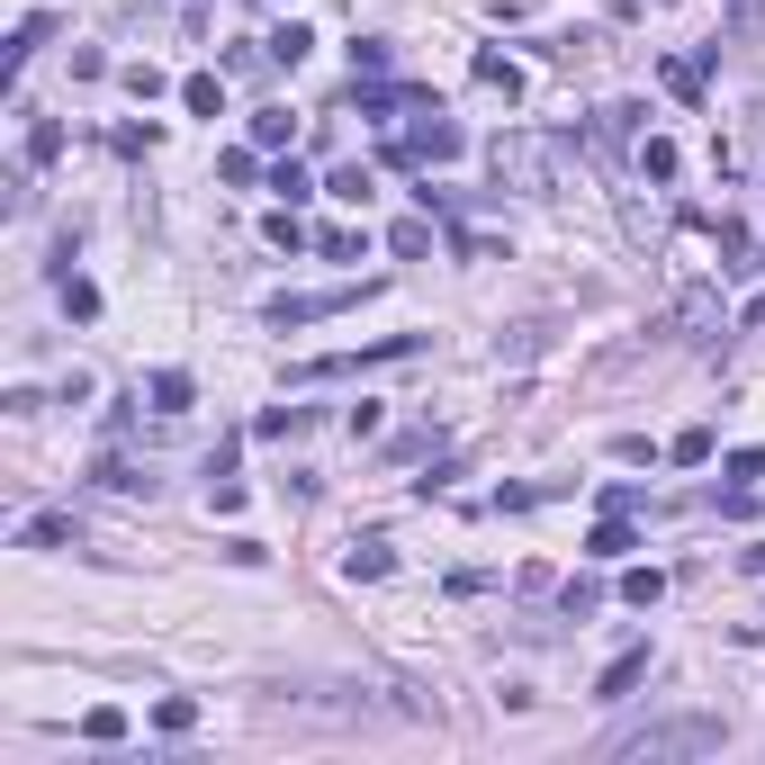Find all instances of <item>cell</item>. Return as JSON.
<instances>
[{"mask_svg":"<svg viewBox=\"0 0 765 765\" xmlns=\"http://www.w3.org/2000/svg\"><path fill=\"white\" fill-rule=\"evenodd\" d=\"M316 252H324V261H361V235H342V226H324V235H316Z\"/></svg>","mask_w":765,"mask_h":765,"instance_id":"cell-20","label":"cell"},{"mask_svg":"<svg viewBox=\"0 0 765 765\" xmlns=\"http://www.w3.org/2000/svg\"><path fill=\"white\" fill-rule=\"evenodd\" d=\"M387 568H396V559H387V540H361L352 559H342V577H352V586H361V577H387Z\"/></svg>","mask_w":765,"mask_h":765,"instance_id":"cell-10","label":"cell"},{"mask_svg":"<svg viewBox=\"0 0 765 765\" xmlns=\"http://www.w3.org/2000/svg\"><path fill=\"white\" fill-rule=\"evenodd\" d=\"M747 324H765V298H747Z\"/></svg>","mask_w":765,"mask_h":765,"instance_id":"cell-24","label":"cell"},{"mask_svg":"<svg viewBox=\"0 0 765 765\" xmlns=\"http://www.w3.org/2000/svg\"><path fill=\"white\" fill-rule=\"evenodd\" d=\"M459 145H468V135H459L451 117H433V126H414V135H405V163H451Z\"/></svg>","mask_w":765,"mask_h":765,"instance_id":"cell-4","label":"cell"},{"mask_svg":"<svg viewBox=\"0 0 765 765\" xmlns=\"http://www.w3.org/2000/svg\"><path fill=\"white\" fill-rule=\"evenodd\" d=\"M361 289H370V280H361ZM361 289H352V280H342V289H289V298H270L261 316L280 324V333H289V324H324V316H342V307H352Z\"/></svg>","mask_w":765,"mask_h":765,"instance_id":"cell-2","label":"cell"},{"mask_svg":"<svg viewBox=\"0 0 765 765\" xmlns=\"http://www.w3.org/2000/svg\"><path fill=\"white\" fill-rule=\"evenodd\" d=\"M387 244H396V252H405V261H414V252H433V226H424V217H414V226H396V235H387Z\"/></svg>","mask_w":765,"mask_h":765,"instance_id":"cell-22","label":"cell"},{"mask_svg":"<svg viewBox=\"0 0 765 765\" xmlns=\"http://www.w3.org/2000/svg\"><path fill=\"white\" fill-rule=\"evenodd\" d=\"M82 738H91V747H117V738H126V712H117V703H100V712L82 721Z\"/></svg>","mask_w":765,"mask_h":765,"instance_id":"cell-11","label":"cell"},{"mask_svg":"<svg viewBox=\"0 0 765 765\" xmlns=\"http://www.w3.org/2000/svg\"><path fill=\"white\" fill-rule=\"evenodd\" d=\"M666 459H675V468H703V459H712V433H703V424L675 433V442H666Z\"/></svg>","mask_w":765,"mask_h":765,"instance_id":"cell-13","label":"cell"},{"mask_svg":"<svg viewBox=\"0 0 765 765\" xmlns=\"http://www.w3.org/2000/svg\"><path fill=\"white\" fill-rule=\"evenodd\" d=\"M54 154H63V126L37 117V126H28V163H54Z\"/></svg>","mask_w":765,"mask_h":765,"instance_id":"cell-16","label":"cell"},{"mask_svg":"<svg viewBox=\"0 0 765 765\" xmlns=\"http://www.w3.org/2000/svg\"><path fill=\"white\" fill-rule=\"evenodd\" d=\"M414 352V333H387V342H370V352H333V361H307L298 379H342V370H370V361H405Z\"/></svg>","mask_w":765,"mask_h":765,"instance_id":"cell-3","label":"cell"},{"mask_svg":"<svg viewBox=\"0 0 765 765\" xmlns=\"http://www.w3.org/2000/svg\"><path fill=\"white\" fill-rule=\"evenodd\" d=\"M189 405H198L189 370H163V379H154V414H189Z\"/></svg>","mask_w":765,"mask_h":765,"instance_id":"cell-9","label":"cell"},{"mask_svg":"<svg viewBox=\"0 0 765 765\" xmlns=\"http://www.w3.org/2000/svg\"><path fill=\"white\" fill-rule=\"evenodd\" d=\"M324 198H342V207H361V198H370V172H361V163H342V172L324 180Z\"/></svg>","mask_w":765,"mask_h":765,"instance_id":"cell-12","label":"cell"},{"mask_svg":"<svg viewBox=\"0 0 765 765\" xmlns=\"http://www.w3.org/2000/svg\"><path fill=\"white\" fill-rule=\"evenodd\" d=\"M477 82H486V91H505V100L523 91V73H514V63H505V54H477Z\"/></svg>","mask_w":765,"mask_h":765,"instance_id":"cell-15","label":"cell"},{"mask_svg":"<svg viewBox=\"0 0 765 765\" xmlns=\"http://www.w3.org/2000/svg\"><path fill=\"white\" fill-rule=\"evenodd\" d=\"M189 721H198V703H189V693H172V703H163V712H154V730H172V738H180V730H189Z\"/></svg>","mask_w":765,"mask_h":765,"instance_id":"cell-21","label":"cell"},{"mask_svg":"<svg viewBox=\"0 0 765 765\" xmlns=\"http://www.w3.org/2000/svg\"><path fill=\"white\" fill-rule=\"evenodd\" d=\"M559 603H568V621H586V612L603 603V586H595V577H568V595H559Z\"/></svg>","mask_w":765,"mask_h":765,"instance_id":"cell-19","label":"cell"},{"mask_svg":"<svg viewBox=\"0 0 765 765\" xmlns=\"http://www.w3.org/2000/svg\"><path fill=\"white\" fill-rule=\"evenodd\" d=\"M712 747H730V721H721V712H658V721H631V730L603 738V756H649V765H666V756H712Z\"/></svg>","mask_w":765,"mask_h":765,"instance_id":"cell-1","label":"cell"},{"mask_svg":"<svg viewBox=\"0 0 765 765\" xmlns=\"http://www.w3.org/2000/svg\"><path fill=\"white\" fill-rule=\"evenodd\" d=\"M747 568H756V577H765V540H756V549H747Z\"/></svg>","mask_w":765,"mask_h":765,"instance_id":"cell-23","label":"cell"},{"mask_svg":"<svg viewBox=\"0 0 765 765\" xmlns=\"http://www.w3.org/2000/svg\"><path fill=\"white\" fill-rule=\"evenodd\" d=\"M640 675H649V649H621V658L603 666V684H595V693H603V703H621V693H631Z\"/></svg>","mask_w":765,"mask_h":765,"instance_id":"cell-7","label":"cell"},{"mask_svg":"<svg viewBox=\"0 0 765 765\" xmlns=\"http://www.w3.org/2000/svg\"><path fill=\"white\" fill-rule=\"evenodd\" d=\"M640 172H649V180H675V145H666V135H649V145H640Z\"/></svg>","mask_w":765,"mask_h":765,"instance_id":"cell-18","label":"cell"},{"mask_svg":"<svg viewBox=\"0 0 765 765\" xmlns=\"http://www.w3.org/2000/svg\"><path fill=\"white\" fill-rule=\"evenodd\" d=\"M307 45H316V37H307V28H298V19H289V28H280V37H270V63H307Z\"/></svg>","mask_w":765,"mask_h":765,"instance_id":"cell-17","label":"cell"},{"mask_svg":"<svg viewBox=\"0 0 765 765\" xmlns=\"http://www.w3.org/2000/svg\"><path fill=\"white\" fill-rule=\"evenodd\" d=\"M180 100H189V117H226V82H217V73H189Z\"/></svg>","mask_w":765,"mask_h":765,"instance_id":"cell-8","label":"cell"},{"mask_svg":"<svg viewBox=\"0 0 765 765\" xmlns=\"http://www.w3.org/2000/svg\"><path fill=\"white\" fill-rule=\"evenodd\" d=\"M658 595H666V577H658V568H631V577H621V603H640V612H649Z\"/></svg>","mask_w":765,"mask_h":765,"instance_id":"cell-14","label":"cell"},{"mask_svg":"<svg viewBox=\"0 0 765 765\" xmlns=\"http://www.w3.org/2000/svg\"><path fill=\"white\" fill-rule=\"evenodd\" d=\"M631 549H640V531L621 523V514H603V523L586 531V559H631Z\"/></svg>","mask_w":765,"mask_h":765,"instance_id":"cell-6","label":"cell"},{"mask_svg":"<svg viewBox=\"0 0 765 765\" xmlns=\"http://www.w3.org/2000/svg\"><path fill=\"white\" fill-rule=\"evenodd\" d=\"M73 540H82L73 514H37V523H19V549H73Z\"/></svg>","mask_w":765,"mask_h":765,"instance_id":"cell-5","label":"cell"}]
</instances>
